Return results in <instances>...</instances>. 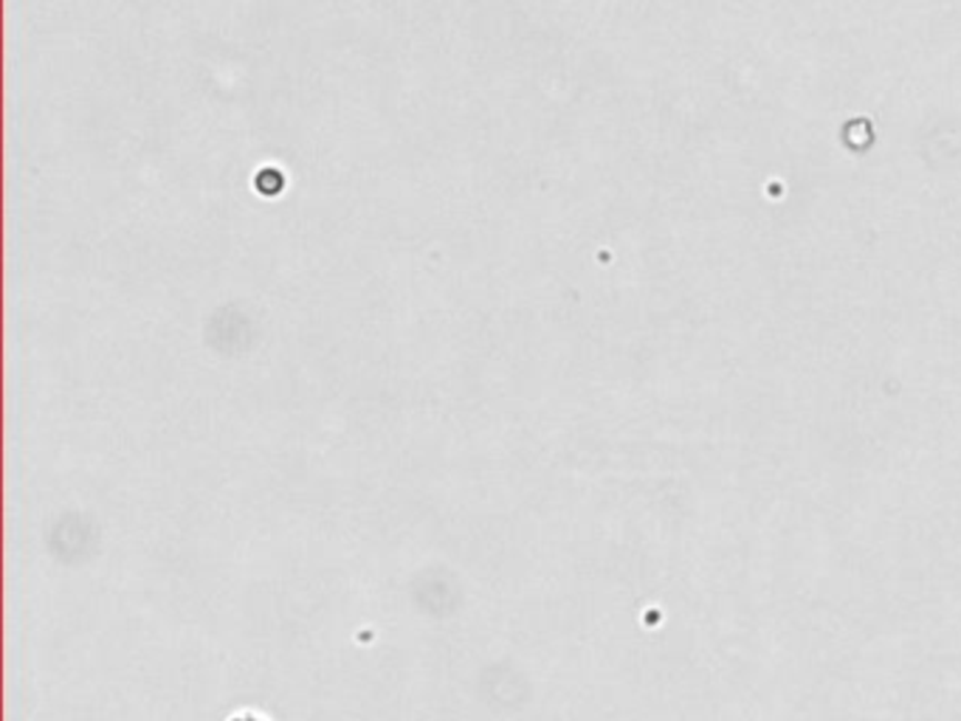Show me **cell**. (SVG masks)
I'll return each instance as SVG.
<instances>
[{
	"mask_svg": "<svg viewBox=\"0 0 961 721\" xmlns=\"http://www.w3.org/2000/svg\"><path fill=\"white\" fill-rule=\"evenodd\" d=\"M226 721H268V719L262 713H257V710H238V713H232Z\"/></svg>",
	"mask_w": 961,
	"mask_h": 721,
	"instance_id": "6da1fadb",
	"label": "cell"
}]
</instances>
